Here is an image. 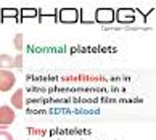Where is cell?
Listing matches in <instances>:
<instances>
[{"label": "cell", "mask_w": 156, "mask_h": 140, "mask_svg": "<svg viewBox=\"0 0 156 140\" xmlns=\"http://www.w3.org/2000/svg\"><path fill=\"white\" fill-rule=\"evenodd\" d=\"M114 20H118L122 24H130L135 21V11L130 8H119L118 11H114Z\"/></svg>", "instance_id": "cell-5"}, {"label": "cell", "mask_w": 156, "mask_h": 140, "mask_svg": "<svg viewBox=\"0 0 156 140\" xmlns=\"http://www.w3.org/2000/svg\"><path fill=\"white\" fill-rule=\"evenodd\" d=\"M16 84V76L13 71H7V69H0V93H7L13 90Z\"/></svg>", "instance_id": "cell-2"}, {"label": "cell", "mask_w": 156, "mask_h": 140, "mask_svg": "<svg viewBox=\"0 0 156 140\" xmlns=\"http://www.w3.org/2000/svg\"><path fill=\"white\" fill-rule=\"evenodd\" d=\"M13 60H15V68L18 69V71H23V68H24V66H23V55L18 53Z\"/></svg>", "instance_id": "cell-11"}, {"label": "cell", "mask_w": 156, "mask_h": 140, "mask_svg": "<svg viewBox=\"0 0 156 140\" xmlns=\"http://www.w3.org/2000/svg\"><path fill=\"white\" fill-rule=\"evenodd\" d=\"M10 103L13 105L15 109H23V108H24V90H23V89H16L13 92V95L10 97Z\"/></svg>", "instance_id": "cell-6"}, {"label": "cell", "mask_w": 156, "mask_h": 140, "mask_svg": "<svg viewBox=\"0 0 156 140\" xmlns=\"http://www.w3.org/2000/svg\"><path fill=\"white\" fill-rule=\"evenodd\" d=\"M95 21L101 24H111L114 21V10L113 8H98L95 11Z\"/></svg>", "instance_id": "cell-4"}, {"label": "cell", "mask_w": 156, "mask_h": 140, "mask_svg": "<svg viewBox=\"0 0 156 140\" xmlns=\"http://www.w3.org/2000/svg\"><path fill=\"white\" fill-rule=\"evenodd\" d=\"M15 68V60L13 56L8 53H0V69H7V71H11Z\"/></svg>", "instance_id": "cell-7"}, {"label": "cell", "mask_w": 156, "mask_h": 140, "mask_svg": "<svg viewBox=\"0 0 156 140\" xmlns=\"http://www.w3.org/2000/svg\"><path fill=\"white\" fill-rule=\"evenodd\" d=\"M0 13H2V18H16L20 15V11L16 8H3Z\"/></svg>", "instance_id": "cell-8"}, {"label": "cell", "mask_w": 156, "mask_h": 140, "mask_svg": "<svg viewBox=\"0 0 156 140\" xmlns=\"http://www.w3.org/2000/svg\"><path fill=\"white\" fill-rule=\"evenodd\" d=\"M20 13L23 16H26V18H36V16H37V10L36 8H23Z\"/></svg>", "instance_id": "cell-10"}, {"label": "cell", "mask_w": 156, "mask_h": 140, "mask_svg": "<svg viewBox=\"0 0 156 140\" xmlns=\"http://www.w3.org/2000/svg\"><path fill=\"white\" fill-rule=\"evenodd\" d=\"M58 20L65 24H73L79 21V10L76 8H61L58 11Z\"/></svg>", "instance_id": "cell-3"}, {"label": "cell", "mask_w": 156, "mask_h": 140, "mask_svg": "<svg viewBox=\"0 0 156 140\" xmlns=\"http://www.w3.org/2000/svg\"><path fill=\"white\" fill-rule=\"evenodd\" d=\"M13 47L18 52H23V47H24V44H23V34L21 32H18L15 36V39H13Z\"/></svg>", "instance_id": "cell-9"}, {"label": "cell", "mask_w": 156, "mask_h": 140, "mask_svg": "<svg viewBox=\"0 0 156 140\" xmlns=\"http://www.w3.org/2000/svg\"><path fill=\"white\" fill-rule=\"evenodd\" d=\"M0 140H15L13 135L7 131H0Z\"/></svg>", "instance_id": "cell-12"}, {"label": "cell", "mask_w": 156, "mask_h": 140, "mask_svg": "<svg viewBox=\"0 0 156 140\" xmlns=\"http://www.w3.org/2000/svg\"><path fill=\"white\" fill-rule=\"evenodd\" d=\"M16 119V113L13 106L2 105L0 106V131H5L8 126H11Z\"/></svg>", "instance_id": "cell-1"}]
</instances>
